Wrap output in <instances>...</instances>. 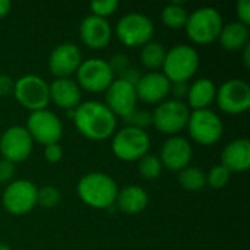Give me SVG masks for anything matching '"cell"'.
Here are the masks:
<instances>
[{
  "instance_id": "cell-1",
  "label": "cell",
  "mask_w": 250,
  "mask_h": 250,
  "mask_svg": "<svg viewBox=\"0 0 250 250\" xmlns=\"http://www.w3.org/2000/svg\"><path fill=\"white\" fill-rule=\"evenodd\" d=\"M78 132L91 141H105L116 132L117 117L100 101H85L75 108L73 116Z\"/></svg>"
},
{
  "instance_id": "cell-2",
  "label": "cell",
  "mask_w": 250,
  "mask_h": 250,
  "mask_svg": "<svg viewBox=\"0 0 250 250\" xmlns=\"http://www.w3.org/2000/svg\"><path fill=\"white\" fill-rule=\"evenodd\" d=\"M119 186L105 173L94 171L85 174L78 183V196L83 204L97 209H110L116 204Z\"/></svg>"
},
{
  "instance_id": "cell-3",
  "label": "cell",
  "mask_w": 250,
  "mask_h": 250,
  "mask_svg": "<svg viewBox=\"0 0 250 250\" xmlns=\"http://www.w3.org/2000/svg\"><path fill=\"white\" fill-rule=\"evenodd\" d=\"M224 26L221 13L215 7H199L193 10L185 25L186 35L195 44H211L218 40Z\"/></svg>"
},
{
  "instance_id": "cell-4",
  "label": "cell",
  "mask_w": 250,
  "mask_h": 250,
  "mask_svg": "<svg viewBox=\"0 0 250 250\" xmlns=\"http://www.w3.org/2000/svg\"><path fill=\"white\" fill-rule=\"evenodd\" d=\"M199 67L198 51L188 44H177L171 47L163 63V75L173 82H189Z\"/></svg>"
},
{
  "instance_id": "cell-5",
  "label": "cell",
  "mask_w": 250,
  "mask_h": 250,
  "mask_svg": "<svg viewBox=\"0 0 250 250\" xmlns=\"http://www.w3.org/2000/svg\"><path fill=\"white\" fill-rule=\"evenodd\" d=\"M151 138L146 130L126 126L117 130L111 141L113 154L122 161H139L149 152Z\"/></svg>"
},
{
  "instance_id": "cell-6",
  "label": "cell",
  "mask_w": 250,
  "mask_h": 250,
  "mask_svg": "<svg viewBox=\"0 0 250 250\" xmlns=\"http://www.w3.org/2000/svg\"><path fill=\"white\" fill-rule=\"evenodd\" d=\"M154 22L144 13H127L116 23V35L126 47H144L152 41Z\"/></svg>"
},
{
  "instance_id": "cell-7",
  "label": "cell",
  "mask_w": 250,
  "mask_h": 250,
  "mask_svg": "<svg viewBox=\"0 0 250 250\" xmlns=\"http://www.w3.org/2000/svg\"><path fill=\"white\" fill-rule=\"evenodd\" d=\"M186 127L192 141L204 146L215 145L224 133L223 120L211 108L190 111Z\"/></svg>"
},
{
  "instance_id": "cell-8",
  "label": "cell",
  "mask_w": 250,
  "mask_h": 250,
  "mask_svg": "<svg viewBox=\"0 0 250 250\" xmlns=\"http://www.w3.org/2000/svg\"><path fill=\"white\" fill-rule=\"evenodd\" d=\"M152 114V126L157 130L166 135L176 136L179 132L186 129L190 108L185 101L177 100H166L157 105Z\"/></svg>"
},
{
  "instance_id": "cell-9",
  "label": "cell",
  "mask_w": 250,
  "mask_h": 250,
  "mask_svg": "<svg viewBox=\"0 0 250 250\" xmlns=\"http://www.w3.org/2000/svg\"><path fill=\"white\" fill-rule=\"evenodd\" d=\"M13 97L31 113L45 110L50 104V88L42 78L37 75H25L15 81Z\"/></svg>"
},
{
  "instance_id": "cell-10",
  "label": "cell",
  "mask_w": 250,
  "mask_h": 250,
  "mask_svg": "<svg viewBox=\"0 0 250 250\" xmlns=\"http://www.w3.org/2000/svg\"><path fill=\"white\" fill-rule=\"evenodd\" d=\"M113 81L114 75L108 66V62L97 57L82 62L76 72V83L79 88L92 94L105 92Z\"/></svg>"
},
{
  "instance_id": "cell-11",
  "label": "cell",
  "mask_w": 250,
  "mask_h": 250,
  "mask_svg": "<svg viewBox=\"0 0 250 250\" xmlns=\"http://www.w3.org/2000/svg\"><path fill=\"white\" fill-rule=\"evenodd\" d=\"M37 196L38 188L32 182L21 179L7 185L1 196V204L12 215H26L38 205Z\"/></svg>"
},
{
  "instance_id": "cell-12",
  "label": "cell",
  "mask_w": 250,
  "mask_h": 250,
  "mask_svg": "<svg viewBox=\"0 0 250 250\" xmlns=\"http://www.w3.org/2000/svg\"><path fill=\"white\" fill-rule=\"evenodd\" d=\"M26 130L34 142L44 146L59 144L63 136V125L60 119L50 110L32 111L26 122Z\"/></svg>"
},
{
  "instance_id": "cell-13",
  "label": "cell",
  "mask_w": 250,
  "mask_h": 250,
  "mask_svg": "<svg viewBox=\"0 0 250 250\" xmlns=\"http://www.w3.org/2000/svg\"><path fill=\"white\" fill-rule=\"evenodd\" d=\"M215 101L227 114H242L250 107V86L243 79H229L217 88Z\"/></svg>"
},
{
  "instance_id": "cell-14",
  "label": "cell",
  "mask_w": 250,
  "mask_h": 250,
  "mask_svg": "<svg viewBox=\"0 0 250 250\" xmlns=\"http://www.w3.org/2000/svg\"><path fill=\"white\" fill-rule=\"evenodd\" d=\"M34 141L23 126H10L0 136V154L13 164L25 161L32 152Z\"/></svg>"
},
{
  "instance_id": "cell-15",
  "label": "cell",
  "mask_w": 250,
  "mask_h": 250,
  "mask_svg": "<svg viewBox=\"0 0 250 250\" xmlns=\"http://www.w3.org/2000/svg\"><path fill=\"white\" fill-rule=\"evenodd\" d=\"M136 91L129 82L117 78L105 91V105L117 117H126L133 110H136Z\"/></svg>"
},
{
  "instance_id": "cell-16",
  "label": "cell",
  "mask_w": 250,
  "mask_h": 250,
  "mask_svg": "<svg viewBox=\"0 0 250 250\" xmlns=\"http://www.w3.org/2000/svg\"><path fill=\"white\" fill-rule=\"evenodd\" d=\"M82 63V53L73 42H63L57 45L48 57V69L53 76L69 78L76 73Z\"/></svg>"
},
{
  "instance_id": "cell-17",
  "label": "cell",
  "mask_w": 250,
  "mask_h": 250,
  "mask_svg": "<svg viewBox=\"0 0 250 250\" xmlns=\"http://www.w3.org/2000/svg\"><path fill=\"white\" fill-rule=\"evenodd\" d=\"M193 157V149L190 142L183 136H171L168 138L160 151V161L163 167L171 171H180L190 166Z\"/></svg>"
},
{
  "instance_id": "cell-18",
  "label": "cell",
  "mask_w": 250,
  "mask_h": 250,
  "mask_svg": "<svg viewBox=\"0 0 250 250\" xmlns=\"http://www.w3.org/2000/svg\"><path fill=\"white\" fill-rule=\"evenodd\" d=\"M170 85L171 82L163 75V72H148L141 75L135 85L136 97L146 104H160L166 101L170 94Z\"/></svg>"
},
{
  "instance_id": "cell-19",
  "label": "cell",
  "mask_w": 250,
  "mask_h": 250,
  "mask_svg": "<svg viewBox=\"0 0 250 250\" xmlns=\"http://www.w3.org/2000/svg\"><path fill=\"white\" fill-rule=\"evenodd\" d=\"M79 35L82 42L92 50L105 48L113 37V29L107 19L89 15L82 19L79 26Z\"/></svg>"
},
{
  "instance_id": "cell-20",
  "label": "cell",
  "mask_w": 250,
  "mask_h": 250,
  "mask_svg": "<svg viewBox=\"0 0 250 250\" xmlns=\"http://www.w3.org/2000/svg\"><path fill=\"white\" fill-rule=\"evenodd\" d=\"M50 88V101H53L57 107L63 110H75L82 100V91L79 85L70 78H57L51 83Z\"/></svg>"
},
{
  "instance_id": "cell-21",
  "label": "cell",
  "mask_w": 250,
  "mask_h": 250,
  "mask_svg": "<svg viewBox=\"0 0 250 250\" xmlns=\"http://www.w3.org/2000/svg\"><path fill=\"white\" fill-rule=\"evenodd\" d=\"M221 166L230 173H243L250 167V142L246 138L234 139L221 152Z\"/></svg>"
},
{
  "instance_id": "cell-22",
  "label": "cell",
  "mask_w": 250,
  "mask_h": 250,
  "mask_svg": "<svg viewBox=\"0 0 250 250\" xmlns=\"http://www.w3.org/2000/svg\"><path fill=\"white\" fill-rule=\"evenodd\" d=\"M114 205H117V208L127 215L141 214L148 205V193L138 185L125 186L122 190H119Z\"/></svg>"
},
{
  "instance_id": "cell-23",
  "label": "cell",
  "mask_w": 250,
  "mask_h": 250,
  "mask_svg": "<svg viewBox=\"0 0 250 250\" xmlns=\"http://www.w3.org/2000/svg\"><path fill=\"white\" fill-rule=\"evenodd\" d=\"M217 95V86L215 83L208 78L196 79L192 85H189L188 92V107L195 110H205L209 108V105L215 101Z\"/></svg>"
},
{
  "instance_id": "cell-24",
  "label": "cell",
  "mask_w": 250,
  "mask_h": 250,
  "mask_svg": "<svg viewBox=\"0 0 250 250\" xmlns=\"http://www.w3.org/2000/svg\"><path fill=\"white\" fill-rule=\"evenodd\" d=\"M249 26L239 21H233L223 26L218 41L221 47L227 51H240L249 44Z\"/></svg>"
},
{
  "instance_id": "cell-25",
  "label": "cell",
  "mask_w": 250,
  "mask_h": 250,
  "mask_svg": "<svg viewBox=\"0 0 250 250\" xmlns=\"http://www.w3.org/2000/svg\"><path fill=\"white\" fill-rule=\"evenodd\" d=\"M167 50L158 41H149L141 50V63L151 72H157L163 67Z\"/></svg>"
},
{
  "instance_id": "cell-26",
  "label": "cell",
  "mask_w": 250,
  "mask_h": 250,
  "mask_svg": "<svg viewBox=\"0 0 250 250\" xmlns=\"http://www.w3.org/2000/svg\"><path fill=\"white\" fill-rule=\"evenodd\" d=\"M179 183L188 192H198L207 185V173L195 166H188L179 171Z\"/></svg>"
},
{
  "instance_id": "cell-27",
  "label": "cell",
  "mask_w": 250,
  "mask_h": 250,
  "mask_svg": "<svg viewBox=\"0 0 250 250\" xmlns=\"http://www.w3.org/2000/svg\"><path fill=\"white\" fill-rule=\"evenodd\" d=\"M188 18H189V13H188L186 7L179 1H173L170 4H167L161 12L163 23L166 26L171 28V29L185 28V25L188 22Z\"/></svg>"
},
{
  "instance_id": "cell-28",
  "label": "cell",
  "mask_w": 250,
  "mask_h": 250,
  "mask_svg": "<svg viewBox=\"0 0 250 250\" xmlns=\"http://www.w3.org/2000/svg\"><path fill=\"white\" fill-rule=\"evenodd\" d=\"M138 171L145 180H155L161 176L163 164L157 155L146 154L138 161Z\"/></svg>"
},
{
  "instance_id": "cell-29",
  "label": "cell",
  "mask_w": 250,
  "mask_h": 250,
  "mask_svg": "<svg viewBox=\"0 0 250 250\" xmlns=\"http://www.w3.org/2000/svg\"><path fill=\"white\" fill-rule=\"evenodd\" d=\"M230 177L231 173L221 164H218L207 173V185H209L212 189H223L230 182Z\"/></svg>"
},
{
  "instance_id": "cell-30",
  "label": "cell",
  "mask_w": 250,
  "mask_h": 250,
  "mask_svg": "<svg viewBox=\"0 0 250 250\" xmlns=\"http://www.w3.org/2000/svg\"><path fill=\"white\" fill-rule=\"evenodd\" d=\"M123 122L130 126V127H136V129H142L145 130L146 127L152 126V114L149 111L145 110H133L129 116H126L123 119Z\"/></svg>"
},
{
  "instance_id": "cell-31",
  "label": "cell",
  "mask_w": 250,
  "mask_h": 250,
  "mask_svg": "<svg viewBox=\"0 0 250 250\" xmlns=\"http://www.w3.org/2000/svg\"><path fill=\"white\" fill-rule=\"evenodd\" d=\"M60 202V190L56 186H42L38 189L37 204L44 208H54Z\"/></svg>"
},
{
  "instance_id": "cell-32",
  "label": "cell",
  "mask_w": 250,
  "mask_h": 250,
  "mask_svg": "<svg viewBox=\"0 0 250 250\" xmlns=\"http://www.w3.org/2000/svg\"><path fill=\"white\" fill-rule=\"evenodd\" d=\"M119 7L117 0H95L91 3V10L92 15L105 19L107 16H111Z\"/></svg>"
},
{
  "instance_id": "cell-33",
  "label": "cell",
  "mask_w": 250,
  "mask_h": 250,
  "mask_svg": "<svg viewBox=\"0 0 250 250\" xmlns=\"http://www.w3.org/2000/svg\"><path fill=\"white\" fill-rule=\"evenodd\" d=\"M108 66L113 72V75H122L125 73L129 67H130V63H129V57L125 54V53H117L114 54L110 62H108Z\"/></svg>"
},
{
  "instance_id": "cell-34",
  "label": "cell",
  "mask_w": 250,
  "mask_h": 250,
  "mask_svg": "<svg viewBox=\"0 0 250 250\" xmlns=\"http://www.w3.org/2000/svg\"><path fill=\"white\" fill-rule=\"evenodd\" d=\"M44 157L48 163L51 164H57L62 161L63 158V148L60 146V144H53V145H47L44 148Z\"/></svg>"
},
{
  "instance_id": "cell-35",
  "label": "cell",
  "mask_w": 250,
  "mask_h": 250,
  "mask_svg": "<svg viewBox=\"0 0 250 250\" xmlns=\"http://www.w3.org/2000/svg\"><path fill=\"white\" fill-rule=\"evenodd\" d=\"M16 167L7 160H0V183H9L15 176Z\"/></svg>"
},
{
  "instance_id": "cell-36",
  "label": "cell",
  "mask_w": 250,
  "mask_h": 250,
  "mask_svg": "<svg viewBox=\"0 0 250 250\" xmlns=\"http://www.w3.org/2000/svg\"><path fill=\"white\" fill-rule=\"evenodd\" d=\"M170 92L173 94V100L183 101L188 97L189 92V83L188 82H173L170 85Z\"/></svg>"
},
{
  "instance_id": "cell-37",
  "label": "cell",
  "mask_w": 250,
  "mask_h": 250,
  "mask_svg": "<svg viewBox=\"0 0 250 250\" xmlns=\"http://www.w3.org/2000/svg\"><path fill=\"white\" fill-rule=\"evenodd\" d=\"M237 9V16H239V22H242L243 25L249 26L250 25V1L249 0H240L236 6Z\"/></svg>"
},
{
  "instance_id": "cell-38",
  "label": "cell",
  "mask_w": 250,
  "mask_h": 250,
  "mask_svg": "<svg viewBox=\"0 0 250 250\" xmlns=\"http://www.w3.org/2000/svg\"><path fill=\"white\" fill-rule=\"evenodd\" d=\"M15 81L7 75H0V97L13 95Z\"/></svg>"
},
{
  "instance_id": "cell-39",
  "label": "cell",
  "mask_w": 250,
  "mask_h": 250,
  "mask_svg": "<svg viewBox=\"0 0 250 250\" xmlns=\"http://www.w3.org/2000/svg\"><path fill=\"white\" fill-rule=\"evenodd\" d=\"M120 79H123V81H126V82H129L130 85H136L138 83V81H139V78H141V73H139V70L138 69H133V67H129L125 73H122L120 76H119Z\"/></svg>"
},
{
  "instance_id": "cell-40",
  "label": "cell",
  "mask_w": 250,
  "mask_h": 250,
  "mask_svg": "<svg viewBox=\"0 0 250 250\" xmlns=\"http://www.w3.org/2000/svg\"><path fill=\"white\" fill-rule=\"evenodd\" d=\"M12 9V3L9 0H0V19L7 16Z\"/></svg>"
},
{
  "instance_id": "cell-41",
  "label": "cell",
  "mask_w": 250,
  "mask_h": 250,
  "mask_svg": "<svg viewBox=\"0 0 250 250\" xmlns=\"http://www.w3.org/2000/svg\"><path fill=\"white\" fill-rule=\"evenodd\" d=\"M243 51V62H245V66L250 67V42L242 50Z\"/></svg>"
},
{
  "instance_id": "cell-42",
  "label": "cell",
  "mask_w": 250,
  "mask_h": 250,
  "mask_svg": "<svg viewBox=\"0 0 250 250\" xmlns=\"http://www.w3.org/2000/svg\"><path fill=\"white\" fill-rule=\"evenodd\" d=\"M0 250H12V249H10L6 243H1V242H0Z\"/></svg>"
}]
</instances>
